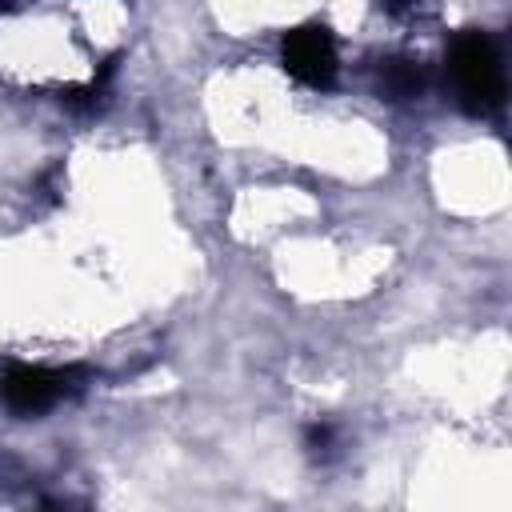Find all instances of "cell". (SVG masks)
<instances>
[{
  "instance_id": "cell-6",
  "label": "cell",
  "mask_w": 512,
  "mask_h": 512,
  "mask_svg": "<svg viewBox=\"0 0 512 512\" xmlns=\"http://www.w3.org/2000/svg\"><path fill=\"white\" fill-rule=\"evenodd\" d=\"M408 8H416V0H388V12H392V16H400V12H408Z\"/></svg>"
},
{
  "instance_id": "cell-1",
  "label": "cell",
  "mask_w": 512,
  "mask_h": 512,
  "mask_svg": "<svg viewBox=\"0 0 512 512\" xmlns=\"http://www.w3.org/2000/svg\"><path fill=\"white\" fill-rule=\"evenodd\" d=\"M448 76L456 88V100L472 116H488L504 104V64L500 48L488 32L464 28L448 48Z\"/></svg>"
},
{
  "instance_id": "cell-4",
  "label": "cell",
  "mask_w": 512,
  "mask_h": 512,
  "mask_svg": "<svg viewBox=\"0 0 512 512\" xmlns=\"http://www.w3.org/2000/svg\"><path fill=\"white\" fill-rule=\"evenodd\" d=\"M376 88H380L384 100L408 104V100L424 96V88H428L424 64L412 60V56H388V60H380V68H376Z\"/></svg>"
},
{
  "instance_id": "cell-2",
  "label": "cell",
  "mask_w": 512,
  "mask_h": 512,
  "mask_svg": "<svg viewBox=\"0 0 512 512\" xmlns=\"http://www.w3.org/2000/svg\"><path fill=\"white\" fill-rule=\"evenodd\" d=\"M80 368H44V364H12L0 380V400L16 416H40L56 408L64 396L80 388Z\"/></svg>"
},
{
  "instance_id": "cell-3",
  "label": "cell",
  "mask_w": 512,
  "mask_h": 512,
  "mask_svg": "<svg viewBox=\"0 0 512 512\" xmlns=\"http://www.w3.org/2000/svg\"><path fill=\"white\" fill-rule=\"evenodd\" d=\"M280 64L292 80H300L304 88L328 92L340 76V56H336V40L324 24H300L292 32H284L280 40Z\"/></svg>"
},
{
  "instance_id": "cell-7",
  "label": "cell",
  "mask_w": 512,
  "mask_h": 512,
  "mask_svg": "<svg viewBox=\"0 0 512 512\" xmlns=\"http://www.w3.org/2000/svg\"><path fill=\"white\" fill-rule=\"evenodd\" d=\"M0 8H4V0H0Z\"/></svg>"
},
{
  "instance_id": "cell-5",
  "label": "cell",
  "mask_w": 512,
  "mask_h": 512,
  "mask_svg": "<svg viewBox=\"0 0 512 512\" xmlns=\"http://www.w3.org/2000/svg\"><path fill=\"white\" fill-rule=\"evenodd\" d=\"M332 444H336V428H332V424H312V428L304 432V448H308L312 456H328Z\"/></svg>"
}]
</instances>
